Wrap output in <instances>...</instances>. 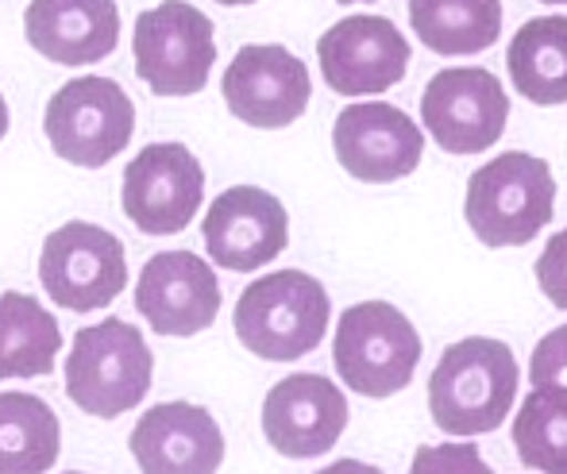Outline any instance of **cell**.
<instances>
[{"label": "cell", "instance_id": "9", "mask_svg": "<svg viewBox=\"0 0 567 474\" xmlns=\"http://www.w3.org/2000/svg\"><path fill=\"white\" fill-rule=\"evenodd\" d=\"M205 171L182 143H151L124 171V216L143 236H174L202 208Z\"/></svg>", "mask_w": 567, "mask_h": 474}, {"label": "cell", "instance_id": "25", "mask_svg": "<svg viewBox=\"0 0 567 474\" xmlns=\"http://www.w3.org/2000/svg\"><path fill=\"white\" fill-rule=\"evenodd\" d=\"M537 282L556 309H567V228L556 231L537 259Z\"/></svg>", "mask_w": 567, "mask_h": 474}, {"label": "cell", "instance_id": "3", "mask_svg": "<svg viewBox=\"0 0 567 474\" xmlns=\"http://www.w3.org/2000/svg\"><path fill=\"white\" fill-rule=\"evenodd\" d=\"M556 213V178L545 158L506 151L478 166L467 182V216L471 231L486 247H525L540 236Z\"/></svg>", "mask_w": 567, "mask_h": 474}, {"label": "cell", "instance_id": "7", "mask_svg": "<svg viewBox=\"0 0 567 474\" xmlns=\"http://www.w3.org/2000/svg\"><path fill=\"white\" fill-rule=\"evenodd\" d=\"M43 132L59 158L97 171L132 143L135 104L113 78H74L47 101Z\"/></svg>", "mask_w": 567, "mask_h": 474}, {"label": "cell", "instance_id": "10", "mask_svg": "<svg viewBox=\"0 0 567 474\" xmlns=\"http://www.w3.org/2000/svg\"><path fill=\"white\" fill-rule=\"evenodd\" d=\"M421 120L449 155H478L506 132L509 96L491 70H441L421 96Z\"/></svg>", "mask_w": 567, "mask_h": 474}, {"label": "cell", "instance_id": "15", "mask_svg": "<svg viewBox=\"0 0 567 474\" xmlns=\"http://www.w3.org/2000/svg\"><path fill=\"white\" fill-rule=\"evenodd\" d=\"M209 259L225 270L247 275L278 259L290 244V216L275 193L259 186H231L209 205L202 220Z\"/></svg>", "mask_w": 567, "mask_h": 474}, {"label": "cell", "instance_id": "16", "mask_svg": "<svg viewBox=\"0 0 567 474\" xmlns=\"http://www.w3.org/2000/svg\"><path fill=\"white\" fill-rule=\"evenodd\" d=\"M135 309L158 336H197L217 320L220 282L194 251L151 255L135 286Z\"/></svg>", "mask_w": 567, "mask_h": 474}, {"label": "cell", "instance_id": "5", "mask_svg": "<svg viewBox=\"0 0 567 474\" xmlns=\"http://www.w3.org/2000/svg\"><path fill=\"white\" fill-rule=\"evenodd\" d=\"M337 374L363 398H390L413 382L421 363V336L402 309L386 301L351 305L332 340Z\"/></svg>", "mask_w": 567, "mask_h": 474}, {"label": "cell", "instance_id": "17", "mask_svg": "<svg viewBox=\"0 0 567 474\" xmlns=\"http://www.w3.org/2000/svg\"><path fill=\"white\" fill-rule=\"evenodd\" d=\"M132 455L147 474H213L225 463V436L209 409L166 401L132 429Z\"/></svg>", "mask_w": 567, "mask_h": 474}, {"label": "cell", "instance_id": "22", "mask_svg": "<svg viewBox=\"0 0 567 474\" xmlns=\"http://www.w3.org/2000/svg\"><path fill=\"white\" fill-rule=\"evenodd\" d=\"M59 460V416L35 393H0V471L39 474Z\"/></svg>", "mask_w": 567, "mask_h": 474}, {"label": "cell", "instance_id": "11", "mask_svg": "<svg viewBox=\"0 0 567 474\" xmlns=\"http://www.w3.org/2000/svg\"><path fill=\"white\" fill-rule=\"evenodd\" d=\"M225 104L236 120L262 132L290 127L306 112L313 82L298 54L278 43H247L225 70Z\"/></svg>", "mask_w": 567, "mask_h": 474}, {"label": "cell", "instance_id": "28", "mask_svg": "<svg viewBox=\"0 0 567 474\" xmlns=\"http://www.w3.org/2000/svg\"><path fill=\"white\" fill-rule=\"evenodd\" d=\"M340 4H355V0H340Z\"/></svg>", "mask_w": 567, "mask_h": 474}, {"label": "cell", "instance_id": "1", "mask_svg": "<svg viewBox=\"0 0 567 474\" xmlns=\"http://www.w3.org/2000/svg\"><path fill=\"white\" fill-rule=\"evenodd\" d=\"M517 359L502 340L471 336L452 343L429 379V413L449 436H483L509 416Z\"/></svg>", "mask_w": 567, "mask_h": 474}, {"label": "cell", "instance_id": "20", "mask_svg": "<svg viewBox=\"0 0 567 474\" xmlns=\"http://www.w3.org/2000/svg\"><path fill=\"white\" fill-rule=\"evenodd\" d=\"M62 348L59 320L28 293L8 289L0 297V374L4 379H39L54 371Z\"/></svg>", "mask_w": 567, "mask_h": 474}, {"label": "cell", "instance_id": "13", "mask_svg": "<svg viewBox=\"0 0 567 474\" xmlns=\"http://www.w3.org/2000/svg\"><path fill=\"white\" fill-rule=\"evenodd\" d=\"M332 147L340 166L359 182L386 186L410 178L425 151V135L417 132L413 116L386 101L348 104L332 127Z\"/></svg>", "mask_w": 567, "mask_h": 474}, {"label": "cell", "instance_id": "18", "mask_svg": "<svg viewBox=\"0 0 567 474\" xmlns=\"http://www.w3.org/2000/svg\"><path fill=\"white\" fill-rule=\"evenodd\" d=\"M23 35L59 66H90L109 59L120 43L116 0H31Z\"/></svg>", "mask_w": 567, "mask_h": 474}, {"label": "cell", "instance_id": "23", "mask_svg": "<svg viewBox=\"0 0 567 474\" xmlns=\"http://www.w3.org/2000/svg\"><path fill=\"white\" fill-rule=\"evenodd\" d=\"M514 447L525 467L567 474V393L533 385L514 416Z\"/></svg>", "mask_w": 567, "mask_h": 474}, {"label": "cell", "instance_id": "14", "mask_svg": "<svg viewBox=\"0 0 567 474\" xmlns=\"http://www.w3.org/2000/svg\"><path fill=\"white\" fill-rule=\"evenodd\" d=\"M348 429V398L324 374H290L262 401V436L286 460L332 452Z\"/></svg>", "mask_w": 567, "mask_h": 474}, {"label": "cell", "instance_id": "19", "mask_svg": "<svg viewBox=\"0 0 567 474\" xmlns=\"http://www.w3.org/2000/svg\"><path fill=\"white\" fill-rule=\"evenodd\" d=\"M509 82L533 104L567 101V16H537L522 23L506 51Z\"/></svg>", "mask_w": 567, "mask_h": 474}, {"label": "cell", "instance_id": "26", "mask_svg": "<svg viewBox=\"0 0 567 474\" xmlns=\"http://www.w3.org/2000/svg\"><path fill=\"white\" fill-rule=\"evenodd\" d=\"M217 4H255V0H217Z\"/></svg>", "mask_w": 567, "mask_h": 474}, {"label": "cell", "instance_id": "27", "mask_svg": "<svg viewBox=\"0 0 567 474\" xmlns=\"http://www.w3.org/2000/svg\"><path fill=\"white\" fill-rule=\"evenodd\" d=\"M545 4H567V0H545Z\"/></svg>", "mask_w": 567, "mask_h": 474}, {"label": "cell", "instance_id": "21", "mask_svg": "<svg viewBox=\"0 0 567 474\" xmlns=\"http://www.w3.org/2000/svg\"><path fill=\"white\" fill-rule=\"evenodd\" d=\"M410 23L433 54H478L502 35V0H410Z\"/></svg>", "mask_w": 567, "mask_h": 474}, {"label": "cell", "instance_id": "2", "mask_svg": "<svg viewBox=\"0 0 567 474\" xmlns=\"http://www.w3.org/2000/svg\"><path fill=\"white\" fill-rule=\"evenodd\" d=\"M332 301L306 270H275L251 282L236 301V336L251 356L293 363L321 348Z\"/></svg>", "mask_w": 567, "mask_h": 474}, {"label": "cell", "instance_id": "4", "mask_svg": "<svg viewBox=\"0 0 567 474\" xmlns=\"http://www.w3.org/2000/svg\"><path fill=\"white\" fill-rule=\"evenodd\" d=\"M151 390V348L127 320L109 317L74 336L66 398L90 416H120Z\"/></svg>", "mask_w": 567, "mask_h": 474}, {"label": "cell", "instance_id": "24", "mask_svg": "<svg viewBox=\"0 0 567 474\" xmlns=\"http://www.w3.org/2000/svg\"><path fill=\"white\" fill-rule=\"evenodd\" d=\"M529 382L540 390H560L567 393V324L553 328L545 340L533 348L529 359Z\"/></svg>", "mask_w": 567, "mask_h": 474}, {"label": "cell", "instance_id": "12", "mask_svg": "<svg viewBox=\"0 0 567 474\" xmlns=\"http://www.w3.org/2000/svg\"><path fill=\"white\" fill-rule=\"evenodd\" d=\"M324 85L340 96L386 93L410 70V43L386 16H348L317 43Z\"/></svg>", "mask_w": 567, "mask_h": 474}, {"label": "cell", "instance_id": "8", "mask_svg": "<svg viewBox=\"0 0 567 474\" xmlns=\"http://www.w3.org/2000/svg\"><path fill=\"white\" fill-rule=\"evenodd\" d=\"M39 282L54 305L70 312L105 309L127 286L124 244L97 224H62L47 236L39 255Z\"/></svg>", "mask_w": 567, "mask_h": 474}, {"label": "cell", "instance_id": "6", "mask_svg": "<svg viewBox=\"0 0 567 474\" xmlns=\"http://www.w3.org/2000/svg\"><path fill=\"white\" fill-rule=\"evenodd\" d=\"M135 74L155 96H194L217 62L213 20L186 0H163L135 20Z\"/></svg>", "mask_w": 567, "mask_h": 474}]
</instances>
